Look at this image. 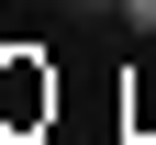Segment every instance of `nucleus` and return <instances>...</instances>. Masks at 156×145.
<instances>
[{
	"mask_svg": "<svg viewBox=\"0 0 156 145\" xmlns=\"http://www.w3.org/2000/svg\"><path fill=\"white\" fill-rule=\"evenodd\" d=\"M78 11H123V0H78Z\"/></svg>",
	"mask_w": 156,
	"mask_h": 145,
	"instance_id": "2",
	"label": "nucleus"
},
{
	"mask_svg": "<svg viewBox=\"0 0 156 145\" xmlns=\"http://www.w3.org/2000/svg\"><path fill=\"white\" fill-rule=\"evenodd\" d=\"M123 23H134V34H156V0H123Z\"/></svg>",
	"mask_w": 156,
	"mask_h": 145,
	"instance_id": "1",
	"label": "nucleus"
}]
</instances>
